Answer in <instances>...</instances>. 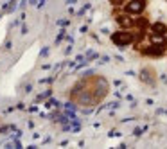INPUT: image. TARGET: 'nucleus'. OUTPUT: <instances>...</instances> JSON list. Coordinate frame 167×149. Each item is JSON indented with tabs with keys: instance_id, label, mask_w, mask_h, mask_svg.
Here are the masks:
<instances>
[{
	"instance_id": "nucleus-1",
	"label": "nucleus",
	"mask_w": 167,
	"mask_h": 149,
	"mask_svg": "<svg viewBox=\"0 0 167 149\" xmlns=\"http://www.w3.org/2000/svg\"><path fill=\"white\" fill-rule=\"evenodd\" d=\"M111 40H113L117 45H128V43L133 42V34H131V32H117V34H113Z\"/></svg>"
},
{
	"instance_id": "nucleus-2",
	"label": "nucleus",
	"mask_w": 167,
	"mask_h": 149,
	"mask_svg": "<svg viewBox=\"0 0 167 149\" xmlns=\"http://www.w3.org/2000/svg\"><path fill=\"white\" fill-rule=\"evenodd\" d=\"M145 7V0H131L130 4L126 6V11L128 13H140V11H144Z\"/></svg>"
},
{
	"instance_id": "nucleus-3",
	"label": "nucleus",
	"mask_w": 167,
	"mask_h": 149,
	"mask_svg": "<svg viewBox=\"0 0 167 149\" xmlns=\"http://www.w3.org/2000/svg\"><path fill=\"white\" fill-rule=\"evenodd\" d=\"M164 43H160V45H151L149 49H145V54H151V56H160V54H164Z\"/></svg>"
},
{
	"instance_id": "nucleus-4",
	"label": "nucleus",
	"mask_w": 167,
	"mask_h": 149,
	"mask_svg": "<svg viewBox=\"0 0 167 149\" xmlns=\"http://www.w3.org/2000/svg\"><path fill=\"white\" fill-rule=\"evenodd\" d=\"M117 22H119L122 27H131V25H133V20H131V18H128V16H119V18H117Z\"/></svg>"
},
{
	"instance_id": "nucleus-5",
	"label": "nucleus",
	"mask_w": 167,
	"mask_h": 149,
	"mask_svg": "<svg viewBox=\"0 0 167 149\" xmlns=\"http://www.w3.org/2000/svg\"><path fill=\"white\" fill-rule=\"evenodd\" d=\"M153 31H155V32H158V34H165V32H167V25H164V23H155V25H153Z\"/></svg>"
},
{
	"instance_id": "nucleus-6",
	"label": "nucleus",
	"mask_w": 167,
	"mask_h": 149,
	"mask_svg": "<svg viewBox=\"0 0 167 149\" xmlns=\"http://www.w3.org/2000/svg\"><path fill=\"white\" fill-rule=\"evenodd\" d=\"M153 42H155V43H164V36L158 34V32H156V34H153Z\"/></svg>"
},
{
	"instance_id": "nucleus-7",
	"label": "nucleus",
	"mask_w": 167,
	"mask_h": 149,
	"mask_svg": "<svg viewBox=\"0 0 167 149\" xmlns=\"http://www.w3.org/2000/svg\"><path fill=\"white\" fill-rule=\"evenodd\" d=\"M110 2H111V4H119V2H120V0H110Z\"/></svg>"
}]
</instances>
